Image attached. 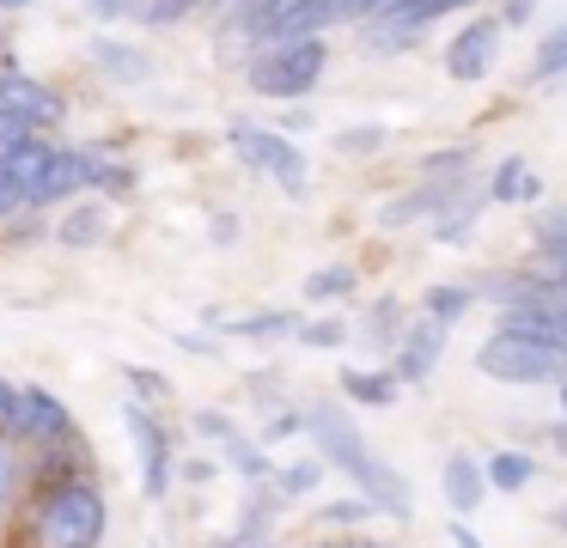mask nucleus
I'll list each match as a JSON object with an SVG mask.
<instances>
[{
  "instance_id": "obj_1",
  "label": "nucleus",
  "mask_w": 567,
  "mask_h": 548,
  "mask_svg": "<svg viewBox=\"0 0 567 548\" xmlns=\"http://www.w3.org/2000/svg\"><path fill=\"white\" fill-rule=\"evenodd\" d=\"M311 438H318V451L336 463V469H348V475H354V482H360V494H367L372 506L396 511V518L409 511V487L396 482V469H391L384 457H372V451L360 445V433H354V426H348L336 409H311Z\"/></svg>"
},
{
  "instance_id": "obj_2",
  "label": "nucleus",
  "mask_w": 567,
  "mask_h": 548,
  "mask_svg": "<svg viewBox=\"0 0 567 548\" xmlns=\"http://www.w3.org/2000/svg\"><path fill=\"white\" fill-rule=\"evenodd\" d=\"M482 378H494V384H561L567 378V353L549 348V341L537 335H513V329H501V335L482 341L476 353Z\"/></svg>"
},
{
  "instance_id": "obj_3",
  "label": "nucleus",
  "mask_w": 567,
  "mask_h": 548,
  "mask_svg": "<svg viewBox=\"0 0 567 548\" xmlns=\"http://www.w3.org/2000/svg\"><path fill=\"white\" fill-rule=\"evenodd\" d=\"M323 61H330L323 37H299V43H269L257 61H250V85H257L262 97H306L311 85L323 80Z\"/></svg>"
},
{
  "instance_id": "obj_4",
  "label": "nucleus",
  "mask_w": 567,
  "mask_h": 548,
  "mask_svg": "<svg viewBox=\"0 0 567 548\" xmlns=\"http://www.w3.org/2000/svg\"><path fill=\"white\" fill-rule=\"evenodd\" d=\"M99 530H104V499L86 482L55 487L38 511V548H92Z\"/></svg>"
},
{
  "instance_id": "obj_5",
  "label": "nucleus",
  "mask_w": 567,
  "mask_h": 548,
  "mask_svg": "<svg viewBox=\"0 0 567 548\" xmlns=\"http://www.w3.org/2000/svg\"><path fill=\"white\" fill-rule=\"evenodd\" d=\"M445 7H457V0H379V7L360 19V43L367 49H379V55H391V49H409L421 37V24L427 19H440Z\"/></svg>"
},
{
  "instance_id": "obj_6",
  "label": "nucleus",
  "mask_w": 567,
  "mask_h": 548,
  "mask_svg": "<svg viewBox=\"0 0 567 548\" xmlns=\"http://www.w3.org/2000/svg\"><path fill=\"white\" fill-rule=\"evenodd\" d=\"M233 146H238V158H245V165L269 170V177L281 183L287 195H306V158H299V153H293V146H287L275 128L238 122V128H233Z\"/></svg>"
},
{
  "instance_id": "obj_7",
  "label": "nucleus",
  "mask_w": 567,
  "mask_h": 548,
  "mask_svg": "<svg viewBox=\"0 0 567 548\" xmlns=\"http://www.w3.org/2000/svg\"><path fill=\"white\" fill-rule=\"evenodd\" d=\"M336 0H269V7L250 19V31L262 43H299V37H318L323 24H336Z\"/></svg>"
},
{
  "instance_id": "obj_8",
  "label": "nucleus",
  "mask_w": 567,
  "mask_h": 548,
  "mask_svg": "<svg viewBox=\"0 0 567 548\" xmlns=\"http://www.w3.org/2000/svg\"><path fill=\"white\" fill-rule=\"evenodd\" d=\"M494 49H501V24H494V19L464 24V31L452 37V49H445V68H452V80H482V73L494 68Z\"/></svg>"
},
{
  "instance_id": "obj_9",
  "label": "nucleus",
  "mask_w": 567,
  "mask_h": 548,
  "mask_svg": "<svg viewBox=\"0 0 567 548\" xmlns=\"http://www.w3.org/2000/svg\"><path fill=\"white\" fill-rule=\"evenodd\" d=\"M0 110H13V116H25L31 128H50V122L62 116V97H55L50 85L25 80V73H0Z\"/></svg>"
},
{
  "instance_id": "obj_10",
  "label": "nucleus",
  "mask_w": 567,
  "mask_h": 548,
  "mask_svg": "<svg viewBox=\"0 0 567 548\" xmlns=\"http://www.w3.org/2000/svg\"><path fill=\"white\" fill-rule=\"evenodd\" d=\"M92 183V153H62L55 146V158H50V170L38 177V189L25 195V207H50V201H68L74 189H86Z\"/></svg>"
},
{
  "instance_id": "obj_11",
  "label": "nucleus",
  "mask_w": 567,
  "mask_h": 548,
  "mask_svg": "<svg viewBox=\"0 0 567 548\" xmlns=\"http://www.w3.org/2000/svg\"><path fill=\"white\" fill-rule=\"evenodd\" d=\"M440 348H445V323L427 311V317H421V323L403 335V353H396V378L421 384V378L433 372V360H440Z\"/></svg>"
},
{
  "instance_id": "obj_12",
  "label": "nucleus",
  "mask_w": 567,
  "mask_h": 548,
  "mask_svg": "<svg viewBox=\"0 0 567 548\" xmlns=\"http://www.w3.org/2000/svg\"><path fill=\"white\" fill-rule=\"evenodd\" d=\"M19 438H43V445H62L68 438V409L50 390H25L19 396Z\"/></svg>"
},
{
  "instance_id": "obj_13",
  "label": "nucleus",
  "mask_w": 567,
  "mask_h": 548,
  "mask_svg": "<svg viewBox=\"0 0 567 548\" xmlns=\"http://www.w3.org/2000/svg\"><path fill=\"white\" fill-rule=\"evenodd\" d=\"M128 433H135V451H141V482L159 499L165 494V433L153 426V414H141V409H128Z\"/></svg>"
},
{
  "instance_id": "obj_14",
  "label": "nucleus",
  "mask_w": 567,
  "mask_h": 548,
  "mask_svg": "<svg viewBox=\"0 0 567 548\" xmlns=\"http://www.w3.org/2000/svg\"><path fill=\"white\" fill-rule=\"evenodd\" d=\"M440 487H445V506H452V511H476L482 494H488V475H482L476 463L464 457V451H452V457H445Z\"/></svg>"
},
{
  "instance_id": "obj_15",
  "label": "nucleus",
  "mask_w": 567,
  "mask_h": 548,
  "mask_svg": "<svg viewBox=\"0 0 567 548\" xmlns=\"http://www.w3.org/2000/svg\"><path fill=\"white\" fill-rule=\"evenodd\" d=\"M501 329H513V335H537L549 341V348L567 353V311H543V304H513V311L501 317Z\"/></svg>"
},
{
  "instance_id": "obj_16",
  "label": "nucleus",
  "mask_w": 567,
  "mask_h": 548,
  "mask_svg": "<svg viewBox=\"0 0 567 548\" xmlns=\"http://www.w3.org/2000/svg\"><path fill=\"white\" fill-rule=\"evenodd\" d=\"M50 158H55V146L50 141H31V134H25L19 146H7V153H0V165H7V177L19 183V195H31V189H38V177L50 170Z\"/></svg>"
},
{
  "instance_id": "obj_17",
  "label": "nucleus",
  "mask_w": 567,
  "mask_h": 548,
  "mask_svg": "<svg viewBox=\"0 0 567 548\" xmlns=\"http://www.w3.org/2000/svg\"><path fill=\"white\" fill-rule=\"evenodd\" d=\"M537 195V177H530L525 158H506L501 170H494V201H530Z\"/></svg>"
},
{
  "instance_id": "obj_18",
  "label": "nucleus",
  "mask_w": 567,
  "mask_h": 548,
  "mask_svg": "<svg viewBox=\"0 0 567 548\" xmlns=\"http://www.w3.org/2000/svg\"><path fill=\"white\" fill-rule=\"evenodd\" d=\"M530 475H537V463H530L525 451H501V457L488 463V482H494V487H506V494L530 487Z\"/></svg>"
},
{
  "instance_id": "obj_19",
  "label": "nucleus",
  "mask_w": 567,
  "mask_h": 548,
  "mask_svg": "<svg viewBox=\"0 0 567 548\" xmlns=\"http://www.w3.org/2000/svg\"><path fill=\"white\" fill-rule=\"evenodd\" d=\"M55 238L74 244V250H80V244H99V238H104V214H99V207H80V214L68 219L62 231H55Z\"/></svg>"
},
{
  "instance_id": "obj_20",
  "label": "nucleus",
  "mask_w": 567,
  "mask_h": 548,
  "mask_svg": "<svg viewBox=\"0 0 567 548\" xmlns=\"http://www.w3.org/2000/svg\"><path fill=\"white\" fill-rule=\"evenodd\" d=\"M427 311L440 317V323H452V317H464V311H470V292H457V287H433V292H427Z\"/></svg>"
},
{
  "instance_id": "obj_21",
  "label": "nucleus",
  "mask_w": 567,
  "mask_h": 548,
  "mask_svg": "<svg viewBox=\"0 0 567 548\" xmlns=\"http://www.w3.org/2000/svg\"><path fill=\"white\" fill-rule=\"evenodd\" d=\"M549 73H567V31H555L549 43L537 49V80H549Z\"/></svg>"
},
{
  "instance_id": "obj_22",
  "label": "nucleus",
  "mask_w": 567,
  "mask_h": 548,
  "mask_svg": "<svg viewBox=\"0 0 567 548\" xmlns=\"http://www.w3.org/2000/svg\"><path fill=\"white\" fill-rule=\"evenodd\" d=\"M189 7H196V0H135V12L147 24H172V19H184Z\"/></svg>"
},
{
  "instance_id": "obj_23",
  "label": "nucleus",
  "mask_w": 567,
  "mask_h": 548,
  "mask_svg": "<svg viewBox=\"0 0 567 548\" xmlns=\"http://www.w3.org/2000/svg\"><path fill=\"white\" fill-rule=\"evenodd\" d=\"M537 244L543 250H561L567 244V207H549V214L537 219Z\"/></svg>"
},
{
  "instance_id": "obj_24",
  "label": "nucleus",
  "mask_w": 567,
  "mask_h": 548,
  "mask_svg": "<svg viewBox=\"0 0 567 548\" xmlns=\"http://www.w3.org/2000/svg\"><path fill=\"white\" fill-rule=\"evenodd\" d=\"M19 396H25V390H19L13 378H0V438L19 433Z\"/></svg>"
},
{
  "instance_id": "obj_25",
  "label": "nucleus",
  "mask_w": 567,
  "mask_h": 548,
  "mask_svg": "<svg viewBox=\"0 0 567 548\" xmlns=\"http://www.w3.org/2000/svg\"><path fill=\"white\" fill-rule=\"evenodd\" d=\"M354 287V275H348V268H323V275H311V299H336V292H348Z\"/></svg>"
},
{
  "instance_id": "obj_26",
  "label": "nucleus",
  "mask_w": 567,
  "mask_h": 548,
  "mask_svg": "<svg viewBox=\"0 0 567 548\" xmlns=\"http://www.w3.org/2000/svg\"><path fill=\"white\" fill-rule=\"evenodd\" d=\"M348 396H360V402H391V384H384V378H372V372H348Z\"/></svg>"
},
{
  "instance_id": "obj_27",
  "label": "nucleus",
  "mask_w": 567,
  "mask_h": 548,
  "mask_svg": "<svg viewBox=\"0 0 567 548\" xmlns=\"http://www.w3.org/2000/svg\"><path fill=\"white\" fill-rule=\"evenodd\" d=\"M318 463H293V469H281V487L287 494H311V487H318Z\"/></svg>"
},
{
  "instance_id": "obj_28",
  "label": "nucleus",
  "mask_w": 567,
  "mask_h": 548,
  "mask_svg": "<svg viewBox=\"0 0 567 548\" xmlns=\"http://www.w3.org/2000/svg\"><path fill=\"white\" fill-rule=\"evenodd\" d=\"M99 61H111V68L128 73V80H141V73H147V61H141V55H123V49H111V43H99Z\"/></svg>"
},
{
  "instance_id": "obj_29",
  "label": "nucleus",
  "mask_w": 567,
  "mask_h": 548,
  "mask_svg": "<svg viewBox=\"0 0 567 548\" xmlns=\"http://www.w3.org/2000/svg\"><path fill=\"white\" fill-rule=\"evenodd\" d=\"M262 7H269V0H220V12H226L233 24H245V31H250V19H257Z\"/></svg>"
},
{
  "instance_id": "obj_30",
  "label": "nucleus",
  "mask_w": 567,
  "mask_h": 548,
  "mask_svg": "<svg viewBox=\"0 0 567 548\" xmlns=\"http://www.w3.org/2000/svg\"><path fill=\"white\" fill-rule=\"evenodd\" d=\"M13 207H25V195H19V183L7 177V165H0V219L13 214Z\"/></svg>"
},
{
  "instance_id": "obj_31",
  "label": "nucleus",
  "mask_w": 567,
  "mask_h": 548,
  "mask_svg": "<svg viewBox=\"0 0 567 548\" xmlns=\"http://www.w3.org/2000/svg\"><path fill=\"white\" fill-rule=\"evenodd\" d=\"M342 335H348L342 323H311V329H306V341H311V348H336Z\"/></svg>"
},
{
  "instance_id": "obj_32",
  "label": "nucleus",
  "mask_w": 567,
  "mask_h": 548,
  "mask_svg": "<svg viewBox=\"0 0 567 548\" xmlns=\"http://www.w3.org/2000/svg\"><path fill=\"white\" fill-rule=\"evenodd\" d=\"M342 146H348V153H372V146H379V128H354Z\"/></svg>"
},
{
  "instance_id": "obj_33",
  "label": "nucleus",
  "mask_w": 567,
  "mask_h": 548,
  "mask_svg": "<svg viewBox=\"0 0 567 548\" xmlns=\"http://www.w3.org/2000/svg\"><path fill=\"white\" fill-rule=\"evenodd\" d=\"M7 494H13V457H7V445H0V506H7Z\"/></svg>"
},
{
  "instance_id": "obj_34",
  "label": "nucleus",
  "mask_w": 567,
  "mask_h": 548,
  "mask_svg": "<svg viewBox=\"0 0 567 548\" xmlns=\"http://www.w3.org/2000/svg\"><path fill=\"white\" fill-rule=\"evenodd\" d=\"M92 12H99V19H116V12H123V0H86Z\"/></svg>"
},
{
  "instance_id": "obj_35",
  "label": "nucleus",
  "mask_w": 567,
  "mask_h": 548,
  "mask_svg": "<svg viewBox=\"0 0 567 548\" xmlns=\"http://www.w3.org/2000/svg\"><path fill=\"white\" fill-rule=\"evenodd\" d=\"M452 548H482V542H476V536L464 530V524H452Z\"/></svg>"
},
{
  "instance_id": "obj_36",
  "label": "nucleus",
  "mask_w": 567,
  "mask_h": 548,
  "mask_svg": "<svg viewBox=\"0 0 567 548\" xmlns=\"http://www.w3.org/2000/svg\"><path fill=\"white\" fill-rule=\"evenodd\" d=\"M549 268H555V275L567 280V244H561V250H549Z\"/></svg>"
},
{
  "instance_id": "obj_37",
  "label": "nucleus",
  "mask_w": 567,
  "mask_h": 548,
  "mask_svg": "<svg viewBox=\"0 0 567 548\" xmlns=\"http://www.w3.org/2000/svg\"><path fill=\"white\" fill-rule=\"evenodd\" d=\"M0 7H25V0H0Z\"/></svg>"
},
{
  "instance_id": "obj_38",
  "label": "nucleus",
  "mask_w": 567,
  "mask_h": 548,
  "mask_svg": "<svg viewBox=\"0 0 567 548\" xmlns=\"http://www.w3.org/2000/svg\"><path fill=\"white\" fill-rule=\"evenodd\" d=\"M561 409H567V384H561Z\"/></svg>"
},
{
  "instance_id": "obj_39",
  "label": "nucleus",
  "mask_w": 567,
  "mask_h": 548,
  "mask_svg": "<svg viewBox=\"0 0 567 548\" xmlns=\"http://www.w3.org/2000/svg\"><path fill=\"white\" fill-rule=\"evenodd\" d=\"M367 548H384V542H367Z\"/></svg>"
}]
</instances>
